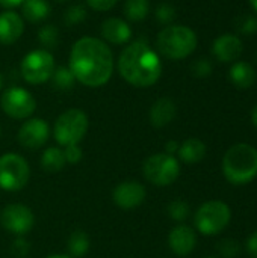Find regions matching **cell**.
<instances>
[{
  "instance_id": "obj_35",
  "label": "cell",
  "mask_w": 257,
  "mask_h": 258,
  "mask_svg": "<svg viewBox=\"0 0 257 258\" xmlns=\"http://www.w3.org/2000/svg\"><path fill=\"white\" fill-rule=\"evenodd\" d=\"M118 0H86V3L89 5V8L100 11V12H106L111 8H114L117 5Z\"/></svg>"
},
{
  "instance_id": "obj_34",
  "label": "cell",
  "mask_w": 257,
  "mask_h": 258,
  "mask_svg": "<svg viewBox=\"0 0 257 258\" xmlns=\"http://www.w3.org/2000/svg\"><path fill=\"white\" fill-rule=\"evenodd\" d=\"M29 243L24 240V239H21V237H18L14 243H12V254L15 255V257L18 258H23L24 255H27L29 254Z\"/></svg>"
},
{
  "instance_id": "obj_40",
  "label": "cell",
  "mask_w": 257,
  "mask_h": 258,
  "mask_svg": "<svg viewBox=\"0 0 257 258\" xmlns=\"http://www.w3.org/2000/svg\"><path fill=\"white\" fill-rule=\"evenodd\" d=\"M45 258H71L70 255H65V254H53V255H48Z\"/></svg>"
},
{
  "instance_id": "obj_20",
  "label": "cell",
  "mask_w": 257,
  "mask_h": 258,
  "mask_svg": "<svg viewBox=\"0 0 257 258\" xmlns=\"http://www.w3.org/2000/svg\"><path fill=\"white\" fill-rule=\"evenodd\" d=\"M229 74H230L232 83H233L236 88L247 89V88H251V86L256 83V70H254V67L250 65L248 62H244V60L235 62V63L232 65Z\"/></svg>"
},
{
  "instance_id": "obj_41",
  "label": "cell",
  "mask_w": 257,
  "mask_h": 258,
  "mask_svg": "<svg viewBox=\"0 0 257 258\" xmlns=\"http://www.w3.org/2000/svg\"><path fill=\"white\" fill-rule=\"evenodd\" d=\"M250 5L253 6L254 11H257V0H250Z\"/></svg>"
},
{
  "instance_id": "obj_23",
  "label": "cell",
  "mask_w": 257,
  "mask_h": 258,
  "mask_svg": "<svg viewBox=\"0 0 257 258\" xmlns=\"http://www.w3.org/2000/svg\"><path fill=\"white\" fill-rule=\"evenodd\" d=\"M89 251V237L83 231H74L68 239V252L71 258H82Z\"/></svg>"
},
{
  "instance_id": "obj_9",
  "label": "cell",
  "mask_w": 257,
  "mask_h": 258,
  "mask_svg": "<svg viewBox=\"0 0 257 258\" xmlns=\"http://www.w3.org/2000/svg\"><path fill=\"white\" fill-rule=\"evenodd\" d=\"M23 79L30 85H42L52 79L55 71V59L48 50H33L27 53L20 65Z\"/></svg>"
},
{
  "instance_id": "obj_30",
  "label": "cell",
  "mask_w": 257,
  "mask_h": 258,
  "mask_svg": "<svg viewBox=\"0 0 257 258\" xmlns=\"http://www.w3.org/2000/svg\"><path fill=\"white\" fill-rule=\"evenodd\" d=\"M177 17L176 8L170 3H162L158 6L156 9V20L159 21V24H171Z\"/></svg>"
},
{
  "instance_id": "obj_7",
  "label": "cell",
  "mask_w": 257,
  "mask_h": 258,
  "mask_svg": "<svg viewBox=\"0 0 257 258\" xmlns=\"http://www.w3.org/2000/svg\"><path fill=\"white\" fill-rule=\"evenodd\" d=\"M142 174L145 180L155 186L165 187L173 184L180 174L179 160L167 153L150 156L142 165Z\"/></svg>"
},
{
  "instance_id": "obj_3",
  "label": "cell",
  "mask_w": 257,
  "mask_h": 258,
  "mask_svg": "<svg viewBox=\"0 0 257 258\" xmlns=\"http://www.w3.org/2000/svg\"><path fill=\"white\" fill-rule=\"evenodd\" d=\"M221 169L224 178L235 184L242 186L257 178V148L250 144H235L223 156Z\"/></svg>"
},
{
  "instance_id": "obj_28",
  "label": "cell",
  "mask_w": 257,
  "mask_h": 258,
  "mask_svg": "<svg viewBox=\"0 0 257 258\" xmlns=\"http://www.w3.org/2000/svg\"><path fill=\"white\" fill-rule=\"evenodd\" d=\"M189 206L188 203L182 201V200H176L173 203H170L168 206V215L171 219L177 221V222H183L186 221V218L189 216Z\"/></svg>"
},
{
  "instance_id": "obj_16",
  "label": "cell",
  "mask_w": 257,
  "mask_h": 258,
  "mask_svg": "<svg viewBox=\"0 0 257 258\" xmlns=\"http://www.w3.org/2000/svg\"><path fill=\"white\" fill-rule=\"evenodd\" d=\"M24 30V23L23 18L14 12V11H6L0 14V44L3 45H11L15 41L20 39Z\"/></svg>"
},
{
  "instance_id": "obj_37",
  "label": "cell",
  "mask_w": 257,
  "mask_h": 258,
  "mask_svg": "<svg viewBox=\"0 0 257 258\" xmlns=\"http://www.w3.org/2000/svg\"><path fill=\"white\" fill-rule=\"evenodd\" d=\"M179 147H180V144H179V142H176V141H170V142H167V145H165L167 154L174 156V154L179 151Z\"/></svg>"
},
{
  "instance_id": "obj_31",
  "label": "cell",
  "mask_w": 257,
  "mask_h": 258,
  "mask_svg": "<svg viewBox=\"0 0 257 258\" xmlns=\"http://www.w3.org/2000/svg\"><path fill=\"white\" fill-rule=\"evenodd\" d=\"M86 17V9L82 6V5H74V6H70L64 15V20L68 26H73V24H79L85 20Z\"/></svg>"
},
{
  "instance_id": "obj_1",
  "label": "cell",
  "mask_w": 257,
  "mask_h": 258,
  "mask_svg": "<svg viewBox=\"0 0 257 258\" xmlns=\"http://www.w3.org/2000/svg\"><path fill=\"white\" fill-rule=\"evenodd\" d=\"M68 68L82 85L89 88L103 86L109 82L114 71L112 51L98 38H80L71 48Z\"/></svg>"
},
{
  "instance_id": "obj_21",
  "label": "cell",
  "mask_w": 257,
  "mask_h": 258,
  "mask_svg": "<svg viewBox=\"0 0 257 258\" xmlns=\"http://www.w3.org/2000/svg\"><path fill=\"white\" fill-rule=\"evenodd\" d=\"M23 17L29 23H39L44 21L50 14V5L47 0H23L21 3Z\"/></svg>"
},
{
  "instance_id": "obj_12",
  "label": "cell",
  "mask_w": 257,
  "mask_h": 258,
  "mask_svg": "<svg viewBox=\"0 0 257 258\" xmlns=\"http://www.w3.org/2000/svg\"><path fill=\"white\" fill-rule=\"evenodd\" d=\"M48 124L41 118L27 119L18 130V142L29 150L41 148L48 139Z\"/></svg>"
},
{
  "instance_id": "obj_22",
  "label": "cell",
  "mask_w": 257,
  "mask_h": 258,
  "mask_svg": "<svg viewBox=\"0 0 257 258\" xmlns=\"http://www.w3.org/2000/svg\"><path fill=\"white\" fill-rule=\"evenodd\" d=\"M67 165L65 162V156H64V150L58 148V147H50L47 148L42 156H41V166L45 172L48 174H56L59 172L64 166Z\"/></svg>"
},
{
  "instance_id": "obj_25",
  "label": "cell",
  "mask_w": 257,
  "mask_h": 258,
  "mask_svg": "<svg viewBox=\"0 0 257 258\" xmlns=\"http://www.w3.org/2000/svg\"><path fill=\"white\" fill-rule=\"evenodd\" d=\"M235 29L241 35L251 36L257 33V18L250 14H242L235 20Z\"/></svg>"
},
{
  "instance_id": "obj_4",
  "label": "cell",
  "mask_w": 257,
  "mask_h": 258,
  "mask_svg": "<svg viewBox=\"0 0 257 258\" xmlns=\"http://www.w3.org/2000/svg\"><path fill=\"white\" fill-rule=\"evenodd\" d=\"M197 35L192 29L179 24H170L159 32L156 47L159 53L171 60H180L194 53L197 47Z\"/></svg>"
},
{
  "instance_id": "obj_33",
  "label": "cell",
  "mask_w": 257,
  "mask_h": 258,
  "mask_svg": "<svg viewBox=\"0 0 257 258\" xmlns=\"http://www.w3.org/2000/svg\"><path fill=\"white\" fill-rule=\"evenodd\" d=\"M64 156H65V162L70 163V165H76L82 160V150L79 145H70V147H65L64 150Z\"/></svg>"
},
{
  "instance_id": "obj_45",
  "label": "cell",
  "mask_w": 257,
  "mask_h": 258,
  "mask_svg": "<svg viewBox=\"0 0 257 258\" xmlns=\"http://www.w3.org/2000/svg\"><path fill=\"white\" fill-rule=\"evenodd\" d=\"M0 133H2V132H0Z\"/></svg>"
},
{
  "instance_id": "obj_38",
  "label": "cell",
  "mask_w": 257,
  "mask_h": 258,
  "mask_svg": "<svg viewBox=\"0 0 257 258\" xmlns=\"http://www.w3.org/2000/svg\"><path fill=\"white\" fill-rule=\"evenodd\" d=\"M23 3V0H0V5L5 8H15L20 6Z\"/></svg>"
},
{
  "instance_id": "obj_19",
  "label": "cell",
  "mask_w": 257,
  "mask_h": 258,
  "mask_svg": "<svg viewBox=\"0 0 257 258\" xmlns=\"http://www.w3.org/2000/svg\"><path fill=\"white\" fill-rule=\"evenodd\" d=\"M179 159L186 165H197L206 157V145L197 138H189L179 147Z\"/></svg>"
},
{
  "instance_id": "obj_24",
  "label": "cell",
  "mask_w": 257,
  "mask_h": 258,
  "mask_svg": "<svg viewBox=\"0 0 257 258\" xmlns=\"http://www.w3.org/2000/svg\"><path fill=\"white\" fill-rule=\"evenodd\" d=\"M150 11L148 0H126L124 14L130 21H142Z\"/></svg>"
},
{
  "instance_id": "obj_43",
  "label": "cell",
  "mask_w": 257,
  "mask_h": 258,
  "mask_svg": "<svg viewBox=\"0 0 257 258\" xmlns=\"http://www.w3.org/2000/svg\"><path fill=\"white\" fill-rule=\"evenodd\" d=\"M56 2H67V0H56Z\"/></svg>"
},
{
  "instance_id": "obj_13",
  "label": "cell",
  "mask_w": 257,
  "mask_h": 258,
  "mask_svg": "<svg viewBox=\"0 0 257 258\" xmlns=\"http://www.w3.org/2000/svg\"><path fill=\"white\" fill-rule=\"evenodd\" d=\"M145 187L138 181H123L112 194L114 203L123 210H133L141 206L145 200Z\"/></svg>"
},
{
  "instance_id": "obj_14",
  "label": "cell",
  "mask_w": 257,
  "mask_h": 258,
  "mask_svg": "<svg viewBox=\"0 0 257 258\" xmlns=\"http://www.w3.org/2000/svg\"><path fill=\"white\" fill-rule=\"evenodd\" d=\"M195 245H197V234L188 225L183 224L177 225L168 234V246L179 257L189 255L195 249Z\"/></svg>"
},
{
  "instance_id": "obj_27",
  "label": "cell",
  "mask_w": 257,
  "mask_h": 258,
  "mask_svg": "<svg viewBox=\"0 0 257 258\" xmlns=\"http://www.w3.org/2000/svg\"><path fill=\"white\" fill-rule=\"evenodd\" d=\"M217 251L221 258H236L241 252V245L235 239H223L217 245Z\"/></svg>"
},
{
  "instance_id": "obj_18",
  "label": "cell",
  "mask_w": 257,
  "mask_h": 258,
  "mask_svg": "<svg viewBox=\"0 0 257 258\" xmlns=\"http://www.w3.org/2000/svg\"><path fill=\"white\" fill-rule=\"evenodd\" d=\"M101 35L108 42L112 44H126L132 38L130 26L121 18H108L101 24Z\"/></svg>"
},
{
  "instance_id": "obj_26",
  "label": "cell",
  "mask_w": 257,
  "mask_h": 258,
  "mask_svg": "<svg viewBox=\"0 0 257 258\" xmlns=\"http://www.w3.org/2000/svg\"><path fill=\"white\" fill-rule=\"evenodd\" d=\"M52 79L55 82V85L61 89H68L71 88L73 82L76 80L73 73L70 71V68L67 67H59V68H55L53 74H52Z\"/></svg>"
},
{
  "instance_id": "obj_17",
  "label": "cell",
  "mask_w": 257,
  "mask_h": 258,
  "mask_svg": "<svg viewBox=\"0 0 257 258\" xmlns=\"http://www.w3.org/2000/svg\"><path fill=\"white\" fill-rule=\"evenodd\" d=\"M176 115H177L176 103L168 97H162V98L156 100L150 109V122L153 127L162 128V127L168 125L176 118Z\"/></svg>"
},
{
  "instance_id": "obj_2",
  "label": "cell",
  "mask_w": 257,
  "mask_h": 258,
  "mask_svg": "<svg viewBox=\"0 0 257 258\" xmlns=\"http://www.w3.org/2000/svg\"><path fill=\"white\" fill-rule=\"evenodd\" d=\"M118 71L129 85L148 88L161 79L162 62L159 54L145 39H138L121 51L118 57Z\"/></svg>"
},
{
  "instance_id": "obj_10",
  "label": "cell",
  "mask_w": 257,
  "mask_h": 258,
  "mask_svg": "<svg viewBox=\"0 0 257 258\" xmlns=\"http://www.w3.org/2000/svg\"><path fill=\"white\" fill-rule=\"evenodd\" d=\"M0 106L8 116L14 119H26L35 112L36 101L29 91L20 86H14L2 94Z\"/></svg>"
},
{
  "instance_id": "obj_5",
  "label": "cell",
  "mask_w": 257,
  "mask_h": 258,
  "mask_svg": "<svg viewBox=\"0 0 257 258\" xmlns=\"http://www.w3.org/2000/svg\"><path fill=\"white\" fill-rule=\"evenodd\" d=\"M232 221V210L224 201H208L198 207L194 216L195 228L203 236H217L223 233Z\"/></svg>"
},
{
  "instance_id": "obj_6",
  "label": "cell",
  "mask_w": 257,
  "mask_h": 258,
  "mask_svg": "<svg viewBox=\"0 0 257 258\" xmlns=\"http://www.w3.org/2000/svg\"><path fill=\"white\" fill-rule=\"evenodd\" d=\"M88 115L80 109H70L59 115V118L55 122L53 135L59 145L70 147V145H79V142L85 138L88 132Z\"/></svg>"
},
{
  "instance_id": "obj_29",
  "label": "cell",
  "mask_w": 257,
  "mask_h": 258,
  "mask_svg": "<svg viewBox=\"0 0 257 258\" xmlns=\"http://www.w3.org/2000/svg\"><path fill=\"white\" fill-rule=\"evenodd\" d=\"M38 39L44 47L55 48L58 44V29L52 24H45L44 27H41L38 33Z\"/></svg>"
},
{
  "instance_id": "obj_42",
  "label": "cell",
  "mask_w": 257,
  "mask_h": 258,
  "mask_svg": "<svg viewBox=\"0 0 257 258\" xmlns=\"http://www.w3.org/2000/svg\"><path fill=\"white\" fill-rule=\"evenodd\" d=\"M2 86H3V76L0 74V89H2Z\"/></svg>"
},
{
  "instance_id": "obj_44",
  "label": "cell",
  "mask_w": 257,
  "mask_h": 258,
  "mask_svg": "<svg viewBox=\"0 0 257 258\" xmlns=\"http://www.w3.org/2000/svg\"><path fill=\"white\" fill-rule=\"evenodd\" d=\"M206 258H217V257H206Z\"/></svg>"
},
{
  "instance_id": "obj_11",
  "label": "cell",
  "mask_w": 257,
  "mask_h": 258,
  "mask_svg": "<svg viewBox=\"0 0 257 258\" xmlns=\"http://www.w3.org/2000/svg\"><path fill=\"white\" fill-rule=\"evenodd\" d=\"M35 218L33 213L30 212L29 207L23 206V204H9L3 209L2 215H0V224L2 227L21 237L26 233H29L33 227Z\"/></svg>"
},
{
  "instance_id": "obj_8",
  "label": "cell",
  "mask_w": 257,
  "mask_h": 258,
  "mask_svg": "<svg viewBox=\"0 0 257 258\" xmlns=\"http://www.w3.org/2000/svg\"><path fill=\"white\" fill-rule=\"evenodd\" d=\"M30 177V168L20 154L8 153L0 157V187L8 192L21 190Z\"/></svg>"
},
{
  "instance_id": "obj_32",
  "label": "cell",
  "mask_w": 257,
  "mask_h": 258,
  "mask_svg": "<svg viewBox=\"0 0 257 258\" xmlns=\"http://www.w3.org/2000/svg\"><path fill=\"white\" fill-rule=\"evenodd\" d=\"M191 70L192 74L197 77H208L212 73V62L208 57H200L192 63Z\"/></svg>"
},
{
  "instance_id": "obj_15",
  "label": "cell",
  "mask_w": 257,
  "mask_h": 258,
  "mask_svg": "<svg viewBox=\"0 0 257 258\" xmlns=\"http://www.w3.org/2000/svg\"><path fill=\"white\" fill-rule=\"evenodd\" d=\"M242 41L238 35L224 33L214 41L212 53L220 62H233L242 54Z\"/></svg>"
},
{
  "instance_id": "obj_39",
  "label": "cell",
  "mask_w": 257,
  "mask_h": 258,
  "mask_svg": "<svg viewBox=\"0 0 257 258\" xmlns=\"http://www.w3.org/2000/svg\"><path fill=\"white\" fill-rule=\"evenodd\" d=\"M251 122H253V125L257 128V104L254 106L253 112H251Z\"/></svg>"
},
{
  "instance_id": "obj_36",
  "label": "cell",
  "mask_w": 257,
  "mask_h": 258,
  "mask_svg": "<svg viewBox=\"0 0 257 258\" xmlns=\"http://www.w3.org/2000/svg\"><path fill=\"white\" fill-rule=\"evenodd\" d=\"M245 251L251 258H257V230L248 236L245 242Z\"/></svg>"
}]
</instances>
